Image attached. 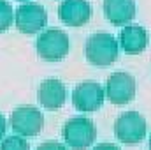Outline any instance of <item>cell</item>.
I'll return each mask as SVG.
<instances>
[{"label": "cell", "instance_id": "6da1fadb", "mask_svg": "<svg viewBox=\"0 0 151 150\" xmlns=\"http://www.w3.org/2000/svg\"><path fill=\"white\" fill-rule=\"evenodd\" d=\"M84 55L86 60L91 66L97 67H107L118 60L119 55V46L114 36L107 32H99L88 37L86 46H84Z\"/></svg>", "mask_w": 151, "mask_h": 150}, {"label": "cell", "instance_id": "7a4b0ae2", "mask_svg": "<svg viewBox=\"0 0 151 150\" xmlns=\"http://www.w3.org/2000/svg\"><path fill=\"white\" fill-rule=\"evenodd\" d=\"M146 118L137 111H125L114 122V136L125 145H137L146 138Z\"/></svg>", "mask_w": 151, "mask_h": 150}, {"label": "cell", "instance_id": "3957f363", "mask_svg": "<svg viewBox=\"0 0 151 150\" xmlns=\"http://www.w3.org/2000/svg\"><path fill=\"white\" fill-rule=\"evenodd\" d=\"M69 36L58 28H47L39 36L35 48L39 57L46 62L63 60L69 53Z\"/></svg>", "mask_w": 151, "mask_h": 150}, {"label": "cell", "instance_id": "277c9868", "mask_svg": "<svg viewBox=\"0 0 151 150\" xmlns=\"http://www.w3.org/2000/svg\"><path fill=\"white\" fill-rule=\"evenodd\" d=\"M65 143L74 150H86L97 140V127L86 117H74L63 127Z\"/></svg>", "mask_w": 151, "mask_h": 150}, {"label": "cell", "instance_id": "5b68a950", "mask_svg": "<svg viewBox=\"0 0 151 150\" xmlns=\"http://www.w3.org/2000/svg\"><path fill=\"white\" fill-rule=\"evenodd\" d=\"M14 21H16V28L21 34L32 36L40 32L46 23H47V12L44 11V7L40 4H32L27 2L23 5H19L14 12Z\"/></svg>", "mask_w": 151, "mask_h": 150}, {"label": "cell", "instance_id": "8992f818", "mask_svg": "<svg viewBox=\"0 0 151 150\" xmlns=\"http://www.w3.org/2000/svg\"><path fill=\"white\" fill-rule=\"evenodd\" d=\"M11 127L19 136H37L44 127V115L34 106H19L11 113Z\"/></svg>", "mask_w": 151, "mask_h": 150}, {"label": "cell", "instance_id": "52a82bcc", "mask_svg": "<svg viewBox=\"0 0 151 150\" xmlns=\"http://www.w3.org/2000/svg\"><path fill=\"white\" fill-rule=\"evenodd\" d=\"M72 104L84 113L97 111L104 104V88L97 81H83L72 92Z\"/></svg>", "mask_w": 151, "mask_h": 150}, {"label": "cell", "instance_id": "ba28073f", "mask_svg": "<svg viewBox=\"0 0 151 150\" xmlns=\"http://www.w3.org/2000/svg\"><path fill=\"white\" fill-rule=\"evenodd\" d=\"M106 97L113 104H127L135 97V79L128 73H113L106 83Z\"/></svg>", "mask_w": 151, "mask_h": 150}, {"label": "cell", "instance_id": "9c48e42d", "mask_svg": "<svg viewBox=\"0 0 151 150\" xmlns=\"http://www.w3.org/2000/svg\"><path fill=\"white\" fill-rule=\"evenodd\" d=\"M93 9L88 0H63L58 7V18L69 27H83L90 21Z\"/></svg>", "mask_w": 151, "mask_h": 150}, {"label": "cell", "instance_id": "30bf717a", "mask_svg": "<svg viewBox=\"0 0 151 150\" xmlns=\"http://www.w3.org/2000/svg\"><path fill=\"white\" fill-rule=\"evenodd\" d=\"M37 99L42 108L46 110H58L65 104L67 90L60 79H44L39 85Z\"/></svg>", "mask_w": 151, "mask_h": 150}, {"label": "cell", "instance_id": "8fae6325", "mask_svg": "<svg viewBox=\"0 0 151 150\" xmlns=\"http://www.w3.org/2000/svg\"><path fill=\"white\" fill-rule=\"evenodd\" d=\"M104 14L114 27H123L135 18L134 0H104Z\"/></svg>", "mask_w": 151, "mask_h": 150}, {"label": "cell", "instance_id": "7c38bea8", "mask_svg": "<svg viewBox=\"0 0 151 150\" xmlns=\"http://www.w3.org/2000/svg\"><path fill=\"white\" fill-rule=\"evenodd\" d=\"M148 42H150L148 32L139 25H128L119 34V44L128 55H139L141 51L146 50Z\"/></svg>", "mask_w": 151, "mask_h": 150}, {"label": "cell", "instance_id": "4fadbf2b", "mask_svg": "<svg viewBox=\"0 0 151 150\" xmlns=\"http://www.w3.org/2000/svg\"><path fill=\"white\" fill-rule=\"evenodd\" d=\"M12 20H14V11L11 4L5 0H0V34L9 30V27L12 25Z\"/></svg>", "mask_w": 151, "mask_h": 150}, {"label": "cell", "instance_id": "5bb4252c", "mask_svg": "<svg viewBox=\"0 0 151 150\" xmlns=\"http://www.w3.org/2000/svg\"><path fill=\"white\" fill-rule=\"evenodd\" d=\"M0 150H30V145L19 136H7L5 140H2Z\"/></svg>", "mask_w": 151, "mask_h": 150}, {"label": "cell", "instance_id": "9a60e30c", "mask_svg": "<svg viewBox=\"0 0 151 150\" xmlns=\"http://www.w3.org/2000/svg\"><path fill=\"white\" fill-rule=\"evenodd\" d=\"M37 150H67V147L62 143H56V141H47V143L39 145Z\"/></svg>", "mask_w": 151, "mask_h": 150}, {"label": "cell", "instance_id": "2e32d148", "mask_svg": "<svg viewBox=\"0 0 151 150\" xmlns=\"http://www.w3.org/2000/svg\"><path fill=\"white\" fill-rule=\"evenodd\" d=\"M93 150H121L118 145H114V143H100V145H97Z\"/></svg>", "mask_w": 151, "mask_h": 150}, {"label": "cell", "instance_id": "e0dca14e", "mask_svg": "<svg viewBox=\"0 0 151 150\" xmlns=\"http://www.w3.org/2000/svg\"><path fill=\"white\" fill-rule=\"evenodd\" d=\"M5 131H7V122H5V117L0 113V141H2L4 136H5Z\"/></svg>", "mask_w": 151, "mask_h": 150}, {"label": "cell", "instance_id": "ac0fdd59", "mask_svg": "<svg viewBox=\"0 0 151 150\" xmlns=\"http://www.w3.org/2000/svg\"><path fill=\"white\" fill-rule=\"evenodd\" d=\"M150 150H151V136H150Z\"/></svg>", "mask_w": 151, "mask_h": 150}, {"label": "cell", "instance_id": "d6986e66", "mask_svg": "<svg viewBox=\"0 0 151 150\" xmlns=\"http://www.w3.org/2000/svg\"><path fill=\"white\" fill-rule=\"evenodd\" d=\"M18 2H27V0H18Z\"/></svg>", "mask_w": 151, "mask_h": 150}]
</instances>
